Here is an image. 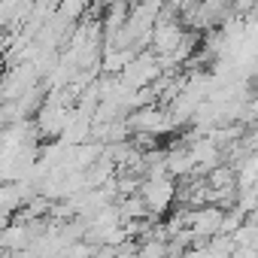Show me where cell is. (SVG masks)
Wrapping results in <instances>:
<instances>
[{"instance_id": "cell-1", "label": "cell", "mask_w": 258, "mask_h": 258, "mask_svg": "<svg viewBox=\"0 0 258 258\" xmlns=\"http://www.w3.org/2000/svg\"><path fill=\"white\" fill-rule=\"evenodd\" d=\"M140 198H143V204H146V213H158V216H161V213L173 204V198H176V185H173L170 176L143 179V185H140Z\"/></svg>"}]
</instances>
